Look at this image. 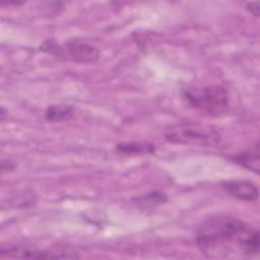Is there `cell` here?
Here are the masks:
<instances>
[{"instance_id":"cell-1","label":"cell","mask_w":260,"mask_h":260,"mask_svg":"<svg viewBox=\"0 0 260 260\" xmlns=\"http://www.w3.org/2000/svg\"><path fill=\"white\" fill-rule=\"evenodd\" d=\"M195 242L203 255L214 259L252 258L259 253V232L246 221L216 215L197 230Z\"/></svg>"},{"instance_id":"cell-2","label":"cell","mask_w":260,"mask_h":260,"mask_svg":"<svg viewBox=\"0 0 260 260\" xmlns=\"http://www.w3.org/2000/svg\"><path fill=\"white\" fill-rule=\"evenodd\" d=\"M182 96L191 108L212 116L223 114L230 105L229 93L220 85L187 88L182 91Z\"/></svg>"},{"instance_id":"cell-3","label":"cell","mask_w":260,"mask_h":260,"mask_svg":"<svg viewBox=\"0 0 260 260\" xmlns=\"http://www.w3.org/2000/svg\"><path fill=\"white\" fill-rule=\"evenodd\" d=\"M165 138L172 143L188 145H215L220 135L215 128L192 122L170 125L165 130Z\"/></svg>"},{"instance_id":"cell-4","label":"cell","mask_w":260,"mask_h":260,"mask_svg":"<svg viewBox=\"0 0 260 260\" xmlns=\"http://www.w3.org/2000/svg\"><path fill=\"white\" fill-rule=\"evenodd\" d=\"M41 49L56 58L68 59L80 63L93 62L100 57V51L94 46L75 40L68 41L63 45L48 40L42 45Z\"/></svg>"},{"instance_id":"cell-5","label":"cell","mask_w":260,"mask_h":260,"mask_svg":"<svg viewBox=\"0 0 260 260\" xmlns=\"http://www.w3.org/2000/svg\"><path fill=\"white\" fill-rule=\"evenodd\" d=\"M1 258H25V259H55V258H76L73 254L55 253L50 251H43L38 249H29L22 247H8L1 248Z\"/></svg>"},{"instance_id":"cell-6","label":"cell","mask_w":260,"mask_h":260,"mask_svg":"<svg viewBox=\"0 0 260 260\" xmlns=\"http://www.w3.org/2000/svg\"><path fill=\"white\" fill-rule=\"evenodd\" d=\"M222 189L232 197L242 201L254 202L258 199L257 186L247 180H229L221 183Z\"/></svg>"},{"instance_id":"cell-7","label":"cell","mask_w":260,"mask_h":260,"mask_svg":"<svg viewBox=\"0 0 260 260\" xmlns=\"http://www.w3.org/2000/svg\"><path fill=\"white\" fill-rule=\"evenodd\" d=\"M234 162L240 165L241 167L259 174L260 171V152H259V142L256 141L252 146L245 149L242 152L233 154L230 156Z\"/></svg>"},{"instance_id":"cell-8","label":"cell","mask_w":260,"mask_h":260,"mask_svg":"<svg viewBox=\"0 0 260 260\" xmlns=\"http://www.w3.org/2000/svg\"><path fill=\"white\" fill-rule=\"evenodd\" d=\"M116 150L119 153L127 155H136V154H148L155 151V146L152 143L144 141H131V142H122L116 145Z\"/></svg>"},{"instance_id":"cell-9","label":"cell","mask_w":260,"mask_h":260,"mask_svg":"<svg viewBox=\"0 0 260 260\" xmlns=\"http://www.w3.org/2000/svg\"><path fill=\"white\" fill-rule=\"evenodd\" d=\"M74 108L68 105H51L45 112V118L50 122H61L72 117Z\"/></svg>"},{"instance_id":"cell-10","label":"cell","mask_w":260,"mask_h":260,"mask_svg":"<svg viewBox=\"0 0 260 260\" xmlns=\"http://www.w3.org/2000/svg\"><path fill=\"white\" fill-rule=\"evenodd\" d=\"M167 199L166 195L161 192H151L149 194L143 195L139 198H137V202L139 204H147V205H154V204H160L165 202Z\"/></svg>"},{"instance_id":"cell-11","label":"cell","mask_w":260,"mask_h":260,"mask_svg":"<svg viewBox=\"0 0 260 260\" xmlns=\"http://www.w3.org/2000/svg\"><path fill=\"white\" fill-rule=\"evenodd\" d=\"M260 3L259 1H253V2H248L246 4V8L247 10L254 15L255 17H259V11H260V7H259Z\"/></svg>"}]
</instances>
